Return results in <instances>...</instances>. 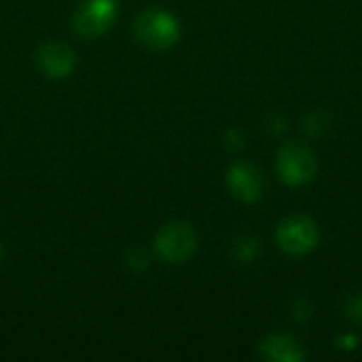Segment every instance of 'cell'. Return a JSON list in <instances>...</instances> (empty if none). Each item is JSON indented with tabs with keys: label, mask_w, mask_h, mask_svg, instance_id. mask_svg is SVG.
Instances as JSON below:
<instances>
[{
	"label": "cell",
	"mask_w": 362,
	"mask_h": 362,
	"mask_svg": "<svg viewBox=\"0 0 362 362\" xmlns=\"http://www.w3.org/2000/svg\"><path fill=\"white\" fill-rule=\"evenodd\" d=\"M134 34L144 47L163 51L178 42L180 25L172 13L161 8H148L142 11L134 21Z\"/></svg>",
	"instance_id": "1"
},
{
	"label": "cell",
	"mask_w": 362,
	"mask_h": 362,
	"mask_svg": "<svg viewBox=\"0 0 362 362\" xmlns=\"http://www.w3.org/2000/svg\"><path fill=\"white\" fill-rule=\"evenodd\" d=\"M195 248H197V235H195L193 227L182 221L163 225L155 238L157 255L170 265L187 263L193 257Z\"/></svg>",
	"instance_id": "2"
},
{
	"label": "cell",
	"mask_w": 362,
	"mask_h": 362,
	"mask_svg": "<svg viewBox=\"0 0 362 362\" xmlns=\"http://www.w3.org/2000/svg\"><path fill=\"white\" fill-rule=\"evenodd\" d=\"M318 172L316 153L303 142H288L278 153V174L286 185L301 187L314 180Z\"/></svg>",
	"instance_id": "3"
},
{
	"label": "cell",
	"mask_w": 362,
	"mask_h": 362,
	"mask_svg": "<svg viewBox=\"0 0 362 362\" xmlns=\"http://www.w3.org/2000/svg\"><path fill=\"white\" fill-rule=\"evenodd\" d=\"M276 242L288 255H308L318 244V227L308 216H288L278 225Z\"/></svg>",
	"instance_id": "4"
},
{
	"label": "cell",
	"mask_w": 362,
	"mask_h": 362,
	"mask_svg": "<svg viewBox=\"0 0 362 362\" xmlns=\"http://www.w3.org/2000/svg\"><path fill=\"white\" fill-rule=\"evenodd\" d=\"M117 0H85L74 13V30L81 36L95 38L117 19Z\"/></svg>",
	"instance_id": "5"
},
{
	"label": "cell",
	"mask_w": 362,
	"mask_h": 362,
	"mask_svg": "<svg viewBox=\"0 0 362 362\" xmlns=\"http://www.w3.org/2000/svg\"><path fill=\"white\" fill-rule=\"evenodd\" d=\"M227 187L238 199L252 204L261 199L265 182L263 174L252 163H233L227 172Z\"/></svg>",
	"instance_id": "6"
},
{
	"label": "cell",
	"mask_w": 362,
	"mask_h": 362,
	"mask_svg": "<svg viewBox=\"0 0 362 362\" xmlns=\"http://www.w3.org/2000/svg\"><path fill=\"white\" fill-rule=\"evenodd\" d=\"M36 64L49 78H66L72 74L76 57L74 51L64 42H47L36 53Z\"/></svg>",
	"instance_id": "7"
},
{
	"label": "cell",
	"mask_w": 362,
	"mask_h": 362,
	"mask_svg": "<svg viewBox=\"0 0 362 362\" xmlns=\"http://www.w3.org/2000/svg\"><path fill=\"white\" fill-rule=\"evenodd\" d=\"M261 354L276 362H299L303 358L301 346L288 335H269L263 339Z\"/></svg>",
	"instance_id": "8"
},
{
	"label": "cell",
	"mask_w": 362,
	"mask_h": 362,
	"mask_svg": "<svg viewBox=\"0 0 362 362\" xmlns=\"http://www.w3.org/2000/svg\"><path fill=\"white\" fill-rule=\"evenodd\" d=\"M331 129V115L325 110H312L303 119V132L310 138H322Z\"/></svg>",
	"instance_id": "9"
},
{
	"label": "cell",
	"mask_w": 362,
	"mask_h": 362,
	"mask_svg": "<svg viewBox=\"0 0 362 362\" xmlns=\"http://www.w3.org/2000/svg\"><path fill=\"white\" fill-rule=\"evenodd\" d=\"M233 257L240 261V263H252L259 252H261V246H259V240H255L252 235H242L233 242Z\"/></svg>",
	"instance_id": "10"
},
{
	"label": "cell",
	"mask_w": 362,
	"mask_h": 362,
	"mask_svg": "<svg viewBox=\"0 0 362 362\" xmlns=\"http://www.w3.org/2000/svg\"><path fill=\"white\" fill-rule=\"evenodd\" d=\"M344 316L354 322V325H362V295H350L344 301Z\"/></svg>",
	"instance_id": "11"
},
{
	"label": "cell",
	"mask_w": 362,
	"mask_h": 362,
	"mask_svg": "<svg viewBox=\"0 0 362 362\" xmlns=\"http://www.w3.org/2000/svg\"><path fill=\"white\" fill-rule=\"evenodd\" d=\"M293 318L297 320V322H308L312 316H314V308H312V303L305 299V297H299L295 303H293Z\"/></svg>",
	"instance_id": "12"
},
{
	"label": "cell",
	"mask_w": 362,
	"mask_h": 362,
	"mask_svg": "<svg viewBox=\"0 0 362 362\" xmlns=\"http://www.w3.org/2000/svg\"><path fill=\"white\" fill-rule=\"evenodd\" d=\"M269 127H272L274 134H282V132H286V119L280 117V115H274L272 121H269Z\"/></svg>",
	"instance_id": "13"
},
{
	"label": "cell",
	"mask_w": 362,
	"mask_h": 362,
	"mask_svg": "<svg viewBox=\"0 0 362 362\" xmlns=\"http://www.w3.org/2000/svg\"><path fill=\"white\" fill-rule=\"evenodd\" d=\"M337 346H339L341 350H352V348L358 346V339H356L354 335H344V337L337 339Z\"/></svg>",
	"instance_id": "14"
},
{
	"label": "cell",
	"mask_w": 362,
	"mask_h": 362,
	"mask_svg": "<svg viewBox=\"0 0 362 362\" xmlns=\"http://www.w3.org/2000/svg\"><path fill=\"white\" fill-rule=\"evenodd\" d=\"M227 140H231V142H227L231 148H242L244 146V138H242V134L238 129H231L229 136H227Z\"/></svg>",
	"instance_id": "15"
},
{
	"label": "cell",
	"mask_w": 362,
	"mask_h": 362,
	"mask_svg": "<svg viewBox=\"0 0 362 362\" xmlns=\"http://www.w3.org/2000/svg\"><path fill=\"white\" fill-rule=\"evenodd\" d=\"M0 259H2V248H0Z\"/></svg>",
	"instance_id": "16"
}]
</instances>
